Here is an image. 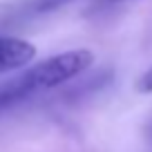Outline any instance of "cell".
Returning a JSON list of instances; mask_svg holds the SVG:
<instances>
[{
	"mask_svg": "<svg viewBox=\"0 0 152 152\" xmlns=\"http://www.w3.org/2000/svg\"><path fill=\"white\" fill-rule=\"evenodd\" d=\"M139 92H152V67L145 72V74L139 78Z\"/></svg>",
	"mask_w": 152,
	"mask_h": 152,
	"instance_id": "3957f363",
	"label": "cell"
},
{
	"mask_svg": "<svg viewBox=\"0 0 152 152\" xmlns=\"http://www.w3.org/2000/svg\"><path fill=\"white\" fill-rule=\"evenodd\" d=\"M148 134H150V139H152V128H150V132H148Z\"/></svg>",
	"mask_w": 152,
	"mask_h": 152,
	"instance_id": "277c9868",
	"label": "cell"
},
{
	"mask_svg": "<svg viewBox=\"0 0 152 152\" xmlns=\"http://www.w3.org/2000/svg\"><path fill=\"white\" fill-rule=\"evenodd\" d=\"M36 56V47L23 38L0 36V74L29 65Z\"/></svg>",
	"mask_w": 152,
	"mask_h": 152,
	"instance_id": "7a4b0ae2",
	"label": "cell"
},
{
	"mask_svg": "<svg viewBox=\"0 0 152 152\" xmlns=\"http://www.w3.org/2000/svg\"><path fill=\"white\" fill-rule=\"evenodd\" d=\"M110 2H121V0H110Z\"/></svg>",
	"mask_w": 152,
	"mask_h": 152,
	"instance_id": "5b68a950",
	"label": "cell"
},
{
	"mask_svg": "<svg viewBox=\"0 0 152 152\" xmlns=\"http://www.w3.org/2000/svg\"><path fill=\"white\" fill-rule=\"evenodd\" d=\"M92 63H94V56L87 49H69V52L56 54L47 61L29 67L25 74L0 87V107L14 105L27 96L63 85L72 81L74 76L83 74Z\"/></svg>",
	"mask_w": 152,
	"mask_h": 152,
	"instance_id": "6da1fadb",
	"label": "cell"
}]
</instances>
